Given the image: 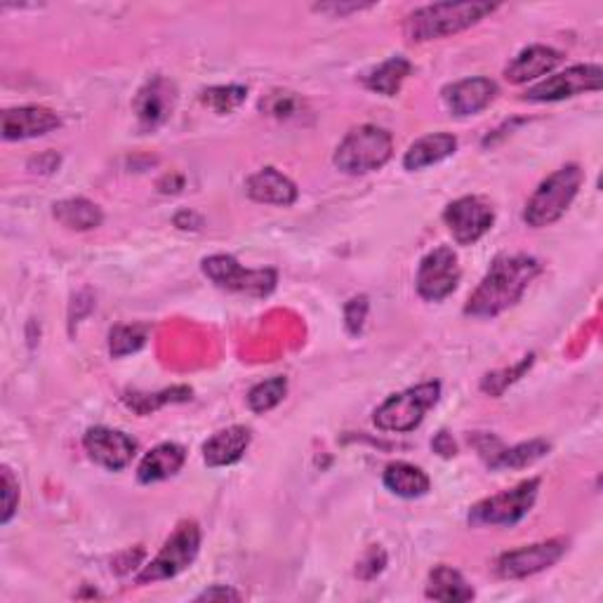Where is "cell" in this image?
Returning a JSON list of instances; mask_svg holds the SVG:
<instances>
[{
	"instance_id": "obj_28",
	"label": "cell",
	"mask_w": 603,
	"mask_h": 603,
	"mask_svg": "<svg viewBox=\"0 0 603 603\" xmlns=\"http://www.w3.org/2000/svg\"><path fill=\"white\" fill-rule=\"evenodd\" d=\"M285 391H288V380L285 377L276 375L271 377V380H264L260 385H255L248 394V405L252 413H267L271 409H276V405L283 401Z\"/></svg>"
},
{
	"instance_id": "obj_14",
	"label": "cell",
	"mask_w": 603,
	"mask_h": 603,
	"mask_svg": "<svg viewBox=\"0 0 603 603\" xmlns=\"http://www.w3.org/2000/svg\"><path fill=\"white\" fill-rule=\"evenodd\" d=\"M175 102H177L175 85L168 79H163V75H156V79H151L140 90L132 107L140 118V126L144 130H154L170 118Z\"/></svg>"
},
{
	"instance_id": "obj_7",
	"label": "cell",
	"mask_w": 603,
	"mask_h": 603,
	"mask_svg": "<svg viewBox=\"0 0 603 603\" xmlns=\"http://www.w3.org/2000/svg\"><path fill=\"white\" fill-rule=\"evenodd\" d=\"M540 478H528L517 488L486 497L470 511L472 525H517L537 500Z\"/></svg>"
},
{
	"instance_id": "obj_8",
	"label": "cell",
	"mask_w": 603,
	"mask_h": 603,
	"mask_svg": "<svg viewBox=\"0 0 603 603\" xmlns=\"http://www.w3.org/2000/svg\"><path fill=\"white\" fill-rule=\"evenodd\" d=\"M203 274L215 285L232 293H246L255 297H267L276 288L274 269H246L232 255H213L203 260Z\"/></svg>"
},
{
	"instance_id": "obj_12",
	"label": "cell",
	"mask_w": 603,
	"mask_h": 603,
	"mask_svg": "<svg viewBox=\"0 0 603 603\" xmlns=\"http://www.w3.org/2000/svg\"><path fill=\"white\" fill-rule=\"evenodd\" d=\"M566 540H547L505 552L495 564L497 576L505 580H521L554 566L566 554Z\"/></svg>"
},
{
	"instance_id": "obj_26",
	"label": "cell",
	"mask_w": 603,
	"mask_h": 603,
	"mask_svg": "<svg viewBox=\"0 0 603 603\" xmlns=\"http://www.w3.org/2000/svg\"><path fill=\"white\" fill-rule=\"evenodd\" d=\"M549 452V444L535 439L528 444H519L515 448H497L488 456L490 470H523V466L537 462Z\"/></svg>"
},
{
	"instance_id": "obj_31",
	"label": "cell",
	"mask_w": 603,
	"mask_h": 603,
	"mask_svg": "<svg viewBox=\"0 0 603 603\" xmlns=\"http://www.w3.org/2000/svg\"><path fill=\"white\" fill-rule=\"evenodd\" d=\"M302 107H305V104H302V99L295 95V93H271L267 99H262L260 104V109L269 116H274V118H293L302 111Z\"/></svg>"
},
{
	"instance_id": "obj_24",
	"label": "cell",
	"mask_w": 603,
	"mask_h": 603,
	"mask_svg": "<svg viewBox=\"0 0 603 603\" xmlns=\"http://www.w3.org/2000/svg\"><path fill=\"white\" fill-rule=\"evenodd\" d=\"M413 71V64L405 57H391L387 62H382L377 69H373L364 83L373 93L382 95V97H397L403 81L409 79Z\"/></svg>"
},
{
	"instance_id": "obj_5",
	"label": "cell",
	"mask_w": 603,
	"mask_h": 603,
	"mask_svg": "<svg viewBox=\"0 0 603 603\" xmlns=\"http://www.w3.org/2000/svg\"><path fill=\"white\" fill-rule=\"evenodd\" d=\"M441 397L439 382H425L401 391V394L389 397L380 409L375 411V425L382 431L405 434L422 425L427 411L434 409Z\"/></svg>"
},
{
	"instance_id": "obj_17",
	"label": "cell",
	"mask_w": 603,
	"mask_h": 603,
	"mask_svg": "<svg viewBox=\"0 0 603 603\" xmlns=\"http://www.w3.org/2000/svg\"><path fill=\"white\" fill-rule=\"evenodd\" d=\"M561 52L547 48V45H531V48L521 50L505 69V79L509 83H528L535 81L540 75H547L561 64Z\"/></svg>"
},
{
	"instance_id": "obj_30",
	"label": "cell",
	"mask_w": 603,
	"mask_h": 603,
	"mask_svg": "<svg viewBox=\"0 0 603 603\" xmlns=\"http://www.w3.org/2000/svg\"><path fill=\"white\" fill-rule=\"evenodd\" d=\"M146 335H149L146 326H116L111 330V338H109L111 340L109 342L111 356L120 358V356L142 350L146 342Z\"/></svg>"
},
{
	"instance_id": "obj_32",
	"label": "cell",
	"mask_w": 603,
	"mask_h": 603,
	"mask_svg": "<svg viewBox=\"0 0 603 603\" xmlns=\"http://www.w3.org/2000/svg\"><path fill=\"white\" fill-rule=\"evenodd\" d=\"M20 505V484L17 478L12 476L10 466H3V515H0V523L8 525L10 519L14 517Z\"/></svg>"
},
{
	"instance_id": "obj_20",
	"label": "cell",
	"mask_w": 603,
	"mask_h": 603,
	"mask_svg": "<svg viewBox=\"0 0 603 603\" xmlns=\"http://www.w3.org/2000/svg\"><path fill=\"white\" fill-rule=\"evenodd\" d=\"M187 460V450L179 444H161L151 452H146L144 460L140 462L138 478L140 484H156V481H165L175 476Z\"/></svg>"
},
{
	"instance_id": "obj_2",
	"label": "cell",
	"mask_w": 603,
	"mask_h": 603,
	"mask_svg": "<svg viewBox=\"0 0 603 603\" xmlns=\"http://www.w3.org/2000/svg\"><path fill=\"white\" fill-rule=\"evenodd\" d=\"M497 5L493 3H436L425 5L409 14V20L403 24V34L415 43L434 40L460 34L464 28L478 24L490 12H495Z\"/></svg>"
},
{
	"instance_id": "obj_10",
	"label": "cell",
	"mask_w": 603,
	"mask_h": 603,
	"mask_svg": "<svg viewBox=\"0 0 603 603\" xmlns=\"http://www.w3.org/2000/svg\"><path fill=\"white\" fill-rule=\"evenodd\" d=\"M601 81H603V71L599 64H578L556 75H549L547 81H542L533 87H528L523 93V99L559 102L582 93H596V90H601Z\"/></svg>"
},
{
	"instance_id": "obj_3",
	"label": "cell",
	"mask_w": 603,
	"mask_h": 603,
	"mask_svg": "<svg viewBox=\"0 0 603 603\" xmlns=\"http://www.w3.org/2000/svg\"><path fill=\"white\" fill-rule=\"evenodd\" d=\"M582 179L584 173L576 163L564 165L561 170L552 173L545 182L535 189L531 199H528L523 210V222L528 226H533V229H542V226L559 222L570 208V203L576 201Z\"/></svg>"
},
{
	"instance_id": "obj_21",
	"label": "cell",
	"mask_w": 603,
	"mask_h": 603,
	"mask_svg": "<svg viewBox=\"0 0 603 603\" xmlns=\"http://www.w3.org/2000/svg\"><path fill=\"white\" fill-rule=\"evenodd\" d=\"M458 140L448 132H434L427 138H419L411 149L405 151L403 156V168L405 170H425L429 165L441 163L444 158L456 154Z\"/></svg>"
},
{
	"instance_id": "obj_13",
	"label": "cell",
	"mask_w": 603,
	"mask_h": 603,
	"mask_svg": "<svg viewBox=\"0 0 603 603\" xmlns=\"http://www.w3.org/2000/svg\"><path fill=\"white\" fill-rule=\"evenodd\" d=\"M83 446L93 462L109 472H120L128 466L138 452V444L128 434L109 427H93L83 436Z\"/></svg>"
},
{
	"instance_id": "obj_27",
	"label": "cell",
	"mask_w": 603,
	"mask_h": 603,
	"mask_svg": "<svg viewBox=\"0 0 603 603\" xmlns=\"http://www.w3.org/2000/svg\"><path fill=\"white\" fill-rule=\"evenodd\" d=\"M191 399V389L189 387H173L165 389L161 394H140V391H132V394H126L128 409L140 415H149L158 411L165 403H175V401H189Z\"/></svg>"
},
{
	"instance_id": "obj_9",
	"label": "cell",
	"mask_w": 603,
	"mask_h": 603,
	"mask_svg": "<svg viewBox=\"0 0 603 603\" xmlns=\"http://www.w3.org/2000/svg\"><path fill=\"white\" fill-rule=\"evenodd\" d=\"M460 276L462 271L458 264V255L452 252V248L448 246L434 248L419 262L417 281H415L417 293L427 302H441L448 295L456 293Z\"/></svg>"
},
{
	"instance_id": "obj_4",
	"label": "cell",
	"mask_w": 603,
	"mask_h": 603,
	"mask_svg": "<svg viewBox=\"0 0 603 603\" xmlns=\"http://www.w3.org/2000/svg\"><path fill=\"white\" fill-rule=\"evenodd\" d=\"M391 151H394V142L385 128L360 126L340 142L333 163L346 175H368L382 168L391 158Z\"/></svg>"
},
{
	"instance_id": "obj_1",
	"label": "cell",
	"mask_w": 603,
	"mask_h": 603,
	"mask_svg": "<svg viewBox=\"0 0 603 603\" xmlns=\"http://www.w3.org/2000/svg\"><path fill=\"white\" fill-rule=\"evenodd\" d=\"M537 274L540 262L528 255L497 258L484 281L478 283V288L466 299L464 314L474 316V319H493V316L515 307Z\"/></svg>"
},
{
	"instance_id": "obj_22",
	"label": "cell",
	"mask_w": 603,
	"mask_h": 603,
	"mask_svg": "<svg viewBox=\"0 0 603 603\" xmlns=\"http://www.w3.org/2000/svg\"><path fill=\"white\" fill-rule=\"evenodd\" d=\"M382 481H385V486L391 493L399 495V497H405V500H415V497L427 495L429 488H431L429 476L422 472L419 466L409 464V462L387 464Z\"/></svg>"
},
{
	"instance_id": "obj_19",
	"label": "cell",
	"mask_w": 603,
	"mask_h": 603,
	"mask_svg": "<svg viewBox=\"0 0 603 603\" xmlns=\"http://www.w3.org/2000/svg\"><path fill=\"white\" fill-rule=\"evenodd\" d=\"M250 441H252V434L248 427L236 425L229 429H222L215 436H210V439L203 444V460L208 466L234 464L244 458Z\"/></svg>"
},
{
	"instance_id": "obj_6",
	"label": "cell",
	"mask_w": 603,
	"mask_h": 603,
	"mask_svg": "<svg viewBox=\"0 0 603 603\" xmlns=\"http://www.w3.org/2000/svg\"><path fill=\"white\" fill-rule=\"evenodd\" d=\"M201 549V531L196 521H185L177 525V531L168 537L158 556L138 576V584H149L158 580H170L179 572L187 570Z\"/></svg>"
},
{
	"instance_id": "obj_16",
	"label": "cell",
	"mask_w": 603,
	"mask_h": 603,
	"mask_svg": "<svg viewBox=\"0 0 603 603\" xmlns=\"http://www.w3.org/2000/svg\"><path fill=\"white\" fill-rule=\"evenodd\" d=\"M59 126H62L59 116L45 107H20L3 114V138L8 142L40 138V134H48Z\"/></svg>"
},
{
	"instance_id": "obj_23",
	"label": "cell",
	"mask_w": 603,
	"mask_h": 603,
	"mask_svg": "<svg viewBox=\"0 0 603 603\" xmlns=\"http://www.w3.org/2000/svg\"><path fill=\"white\" fill-rule=\"evenodd\" d=\"M427 599L434 601H472L474 590L472 584L462 578V572L450 566H436L429 572L427 582Z\"/></svg>"
},
{
	"instance_id": "obj_15",
	"label": "cell",
	"mask_w": 603,
	"mask_h": 603,
	"mask_svg": "<svg viewBox=\"0 0 603 603\" xmlns=\"http://www.w3.org/2000/svg\"><path fill=\"white\" fill-rule=\"evenodd\" d=\"M497 95V83L490 79H464L444 90L446 107L456 116H474L490 107Z\"/></svg>"
},
{
	"instance_id": "obj_36",
	"label": "cell",
	"mask_w": 603,
	"mask_h": 603,
	"mask_svg": "<svg viewBox=\"0 0 603 603\" xmlns=\"http://www.w3.org/2000/svg\"><path fill=\"white\" fill-rule=\"evenodd\" d=\"M431 448H434L436 452H439L441 458H452V456H456V452H458L456 441H452V436H450L448 431H439V434H436V439L431 441Z\"/></svg>"
},
{
	"instance_id": "obj_34",
	"label": "cell",
	"mask_w": 603,
	"mask_h": 603,
	"mask_svg": "<svg viewBox=\"0 0 603 603\" xmlns=\"http://www.w3.org/2000/svg\"><path fill=\"white\" fill-rule=\"evenodd\" d=\"M385 564H387L385 552H382L380 547H370L368 554H366V559L358 564V570H356V572H358V576L364 578V580H370V578H375L377 572H380V570L385 568Z\"/></svg>"
},
{
	"instance_id": "obj_25",
	"label": "cell",
	"mask_w": 603,
	"mask_h": 603,
	"mask_svg": "<svg viewBox=\"0 0 603 603\" xmlns=\"http://www.w3.org/2000/svg\"><path fill=\"white\" fill-rule=\"evenodd\" d=\"M52 213H55V217H57L59 224L67 226V229H73V232L97 229V226L104 220L102 210L95 203H90L85 199L59 201V203H55Z\"/></svg>"
},
{
	"instance_id": "obj_18",
	"label": "cell",
	"mask_w": 603,
	"mask_h": 603,
	"mask_svg": "<svg viewBox=\"0 0 603 603\" xmlns=\"http://www.w3.org/2000/svg\"><path fill=\"white\" fill-rule=\"evenodd\" d=\"M246 191L252 201L269 203V205H293L297 201V187L293 179L279 173L276 168H262L248 177Z\"/></svg>"
},
{
	"instance_id": "obj_11",
	"label": "cell",
	"mask_w": 603,
	"mask_h": 603,
	"mask_svg": "<svg viewBox=\"0 0 603 603\" xmlns=\"http://www.w3.org/2000/svg\"><path fill=\"white\" fill-rule=\"evenodd\" d=\"M444 220L460 246H474L478 238H484L490 232L495 210L481 196H462V199L452 201L446 208Z\"/></svg>"
},
{
	"instance_id": "obj_33",
	"label": "cell",
	"mask_w": 603,
	"mask_h": 603,
	"mask_svg": "<svg viewBox=\"0 0 603 603\" xmlns=\"http://www.w3.org/2000/svg\"><path fill=\"white\" fill-rule=\"evenodd\" d=\"M366 316H368V297H354L346 302L344 307V323H346V330H350L352 335H358L360 330H364V323H366Z\"/></svg>"
},
{
	"instance_id": "obj_29",
	"label": "cell",
	"mask_w": 603,
	"mask_h": 603,
	"mask_svg": "<svg viewBox=\"0 0 603 603\" xmlns=\"http://www.w3.org/2000/svg\"><path fill=\"white\" fill-rule=\"evenodd\" d=\"M248 90L244 85H220L203 90L201 102L215 114H232L246 102Z\"/></svg>"
},
{
	"instance_id": "obj_35",
	"label": "cell",
	"mask_w": 603,
	"mask_h": 603,
	"mask_svg": "<svg viewBox=\"0 0 603 603\" xmlns=\"http://www.w3.org/2000/svg\"><path fill=\"white\" fill-rule=\"evenodd\" d=\"M226 601V599H232V601H240V594L236 590H232V587H224V584H215V587H210V590H205L203 594L196 596V601Z\"/></svg>"
}]
</instances>
